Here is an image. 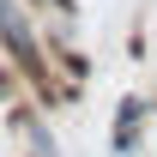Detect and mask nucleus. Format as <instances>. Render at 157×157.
Masks as SVG:
<instances>
[{
  "instance_id": "nucleus-2",
  "label": "nucleus",
  "mask_w": 157,
  "mask_h": 157,
  "mask_svg": "<svg viewBox=\"0 0 157 157\" xmlns=\"http://www.w3.org/2000/svg\"><path fill=\"white\" fill-rule=\"evenodd\" d=\"M0 97H6V73H0Z\"/></svg>"
},
{
  "instance_id": "nucleus-1",
  "label": "nucleus",
  "mask_w": 157,
  "mask_h": 157,
  "mask_svg": "<svg viewBox=\"0 0 157 157\" xmlns=\"http://www.w3.org/2000/svg\"><path fill=\"white\" fill-rule=\"evenodd\" d=\"M133 139H139V97L121 103V115H115V145L121 151H133Z\"/></svg>"
}]
</instances>
